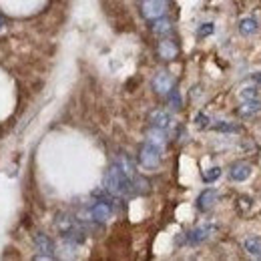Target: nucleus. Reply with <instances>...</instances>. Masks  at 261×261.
I'll return each mask as SVG.
<instances>
[{"label":"nucleus","instance_id":"12","mask_svg":"<svg viewBox=\"0 0 261 261\" xmlns=\"http://www.w3.org/2000/svg\"><path fill=\"white\" fill-rule=\"evenodd\" d=\"M257 113H261V100L259 98H249V100H243L241 107H237V115L243 117V119H251L255 117Z\"/></svg>","mask_w":261,"mask_h":261},{"label":"nucleus","instance_id":"26","mask_svg":"<svg viewBox=\"0 0 261 261\" xmlns=\"http://www.w3.org/2000/svg\"><path fill=\"white\" fill-rule=\"evenodd\" d=\"M4 29H6V22H4V18H2V16H0V33H2V31H4Z\"/></svg>","mask_w":261,"mask_h":261},{"label":"nucleus","instance_id":"23","mask_svg":"<svg viewBox=\"0 0 261 261\" xmlns=\"http://www.w3.org/2000/svg\"><path fill=\"white\" fill-rule=\"evenodd\" d=\"M241 100H249V98H257V87H245L241 93H239Z\"/></svg>","mask_w":261,"mask_h":261},{"label":"nucleus","instance_id":"2","mask_svg":"<svg viewBox=\"0 0 261 261\" xmlns=\"http://www.w3.org/2000/svg\"><path fill=\"white\" fill-rule=\"evenodd\" d=\"M55 227L61 233V237L68 241V243H83L87 239L85 235V229L81 225V221L72 215H66V213H59L57 219H55Z\"/></svg>","mask_w":261,"mask_h":261},{"label":"nucleus","instance_id":"14","mask_svg":"<svg viewBox=\"0 0 261 261\" xmlns=\"http://www.w3.org/2000/svg\"><path fill=\"white\" fill-rule=\"evenodd\" d=\"M243 247H245V251H247L253 259H261V237L249 235V237L243 241Z\"/></svg>","mask_w":261,"mask_h":261},{"label":"nucleus","instance_id":"3","mask_svg":"<svg viewBox=\"0 0 261 261\" xmlns=\"http://www.w3.org/2000/svg\"><path fill=\"white\" fill-rule=\"evenodd\" d=\"M163 159V149H159L157 145L153 143H143L141 149H139V163L143 165L145 169H157L161 165Z\"/></svg>","mask_w":261,"mask_h":261},{"label":"nucleus","instance_id":"5","mask_svg":"<svg viewBox=\"0 0 261 261\" xmlns=\"http://www.w3.org/2000/svg\"><path fill=\"white\" fill-rule=\"evenodd\" d=\"M34 243V249L38 251L36 253V257L38 259H55V243H53V239L46 235V233H36L33 239Z\"/></svg>","mask_w":261,"mask_h":261},{"label":"nucleus","instance_id":"18","mask_svg":"<svg viewBox=\"0 0 261 261\" xmlns=\"http://www.w3.org/2000/svg\"><path fill=\"white\" fill-rule=\"evenodd\" d=\"M115 165H117L119 169H123L129 177H135V165H133V161H130L127 155H119V157L115 159Z\"/></svg>","mask_w":261,"mask_h":261},{"label":"nucleus","instance_id":"4","mask_svg":"<svg viewBox=\"0 0 261 261\" xmlns=\"http://www.w3.org/2000/svg\"><path fill=\"white\" fill-rule=\"evenodd\" d=\"M113 197H105V199H98L95 201L91 207H89V221H95V223H107L113 215Z\"/></svg>","mask_w":261,"mask_h":261},{"label":"nucleus","instance_id":"13","mask_svg":"<svg viewBox=\"0 0 261 261\" xmlns=\"http://www.w3.org/2000/svg\"><path fill=\"white\" fill-rule=\"evenodd\" d=\"M157 55L163 59V61H175L177 55H179V46L173 42V40H161L157 44Z\"/></svg>","mask_w":261,"mask_h":261},{"label":"nucleus","instance_id":"24","mask_svg":"<svg viewBox=\"0 0 261 261\" xmlns=\"http://www.w3.org/2000/svg\"><path fill=\"white\" fill-rule=\"evenodd\" d=\"M167 100H169V105H171V109H181V98H179V93L173 89L169 95H167Z\"/></svg>","mask_w":261,"mask_h":261},{"label":"nucleus","instance_id":"8","mask_svg":"<svg viewBox=\"0 0 261 261\" xmlns=\"http://www.w3.org/2000/svg\"><path fill=\"white\" fill-rule=\"evenodd\" d=\"M213 231H215V225L203 223V225H199V227L191 229L189 233H185V243H187V245H199V243L207 241V239L213 235Z\"/></svg>","mask_w":261,"mask_h":261},{"label":"nucleus","instance_id":"20","mask_svg":"<svg viewBox=\"0 0 261 261\" xmlns=\"http://www.w3.org/2000/svg\"><path fill=\"white\" fill-rule=\"evenodd\" d=\"M201 177H203L205 183H213V181H217V179L221 177V167H211V169L203 171Z\"/></svg>","mask_w":261,"mask_h":261},{"label":"nucleus","instance_id":"10","mask_svg":"<svg viewBox=\"0 0 261 261\" xmlns=\"http://www.w3.org/2000/svg\"><path fill=\"white\" fill-rule=\"evenodd\" d=\"M251 173H253V167L249 163H245V161H237V163H233L229 167V179L235 181V183L247 181L251 177Z\"/></svg>","mask_w":261,"mask_h":261},{"label":"nucleus","instance_id":"1","mask_svg":"<svg viewBox=\"0 0 261 261\" xmlns=\"http://www.w3.org/2000/svg\"><path fill=\"white\" fill-rule=\"evenodd\" d=\"M102 187H105V189H107L113 197L135 195V191H133V177H129L123 169H119L115 163L107 169V173H105V181H102Z\"/></svg>","mask_w":261,"mask_h":261},{"label":"nucleus","instance_id":"17","mask_svg":"<svg viewBox=\"0 0 261 261\" xmlns=\"http://www.w3.org/2000/svg\"><path fill=\"white\" fill-rule=\"evenodd\" d=\"M151 31L157 34V36H165V34H169L173 31V24H171V20H167V18H157V20H153V27H151Z\"/></svg>","mask_w":261,"mask_h":261},{"label":"nucleus","instance_id":"6","mask_svg":"<svg viewBox=\"0 0 261 261\" xmlns=\"http://www.w3.org/2000/svg\"><path fill=\"white\" fill-rule=\"evenodd\" d=\"M151 87H153V91H155L157 95L167 97V95L175 89V79H173V74H171V72H167V70H159V72L153 76Z\"/></svg>","mask_w":261,"mask_h":261},{"label":"nucleus","instance_id":"21","mask_svg":"<svg viewBox=\"0 0 261 261\" xmlns=\"http://www.w3.org/2000/svg\"><path fill=\"white\" fill-rule=\"evenodd\" d=\"M213 31H215V24H213V22H203V24L197 29V36H199V38H205V36L213 34Z\"/></svg>","mask_w":261,"mask_h":261},{"label":"nucleus","instance_id":"7","mask_svg":"<svg viewBox=\"0 0 261 261\" xmlns=\"http://www.w3.org/2000/svg\"><path fill=\"white\" fill-rule=\"evenodd\" d=\"M167 12V2L165 0H145L141 4V14L147 18V20H157L165 16Z\"/></svg>","mask_w":261,"mask_h":261},{"label":"nucleus","instance_id":"15","mask_svg":"<svg viewBox=\"0 0 261 261\" xmlns=\"http://www.w3.org/2000/svg\"><path fill=\"white\" fill-rule=\"evenodd\" d=\"M239 33L243 36H253V34L259 33V22L253 16H245L239 20Z\"/></svg>","mask_w":261,"mask_h":261},{"label":"nucleus","instance_id":"19","mask_svg":"<svg viewBox=\"0 0 261 261\" xmlns=\"http://www.w3.org/2000/svg\"><path fill=\"white\" fill-rule=\"evenodd\" d=\"M217 133H239L241 130V125L237 123H229V121H217L215 125H211Z\"/></svg>","mask_w":261,"mask_h":261},{"label":"nucleus","instance_id":"9","mask_svg":"<svg viewBox=\"0 0 261 261\" xmlns=\"http://www.w3.org/2000/svg\"><path fill=\"white\" fill-rule=\"evenodd\" d=\"M217 201H219V191L217 189H205V191L199 193L195 205L201 213H207V211H211L215 207Z\"/></svg>","mask_w":261,"mask_h":261},{"label":"nucleus","instance_id":"16","mask_svg":"<svg viewBox=\"0 0 261 261\" xmlns=\"http://www.w3.org/2000/svg\"><path fill=\"white\" fill-rule=\"evenodd\" d=\"M147 141L153 143V145H157L159 149H165V145H167V130L151 127V130L147 133Z\"/></svg>","mask_w":261,"mask_h":261},{"label":"nucleus","instance_id":"22","mask_svg":"<svg viewBox=\"0 0 261 261\" xmlns=\"http://www.w3.org/2000/svg\"><path fill=\"white\" fill-rule=\"evenodd\" d=\"M195 125L199 129H207V127H211V119L205 115V113H197L195 115Z\"/></svg>","mask_w":261,"mask_h":261},{"label":"nucleus","instance_id":"11","mask_svg":"<svg viewBox=\"0 0 261 261\" xmlns=\"http://www.w3.org/2000/svg\"><path fill=\"white\" fill-rule=\"evenodd\" d=\"M149 123H151V127L167 130L173 125V117H171L167 111H163V109H155V111H151V115H149Z\"/></svg>","mask_w":261,"mask_h":261},{"label":"nucleus","instance_id":"25","mask_svg":"<svg viewBox=\"0 0 261 261\" xmlns=\"http://www.w3.org/2000/svg\"><path fill=\"white\" fill-rule=\"evenodd\" d=\"M251 79H253V81H255L257 85H261V72H255V74H253Z\"/></svg>","mask_w":261,"mask_h":261}]
</instances>
